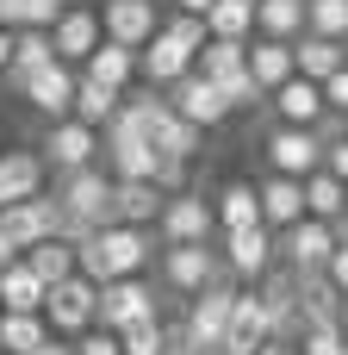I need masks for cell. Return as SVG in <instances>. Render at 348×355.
I'll use <instances>...</instances> for the list:
<instances>
[{"label": "cell", "instance_id": "cell-20", "mask_svg": "<svg viewBox=\"0 0 348 355\" xmlns=\"http://www.w3.org/2000/svg\"><path fill=\"white\" fill-rule=\"evenodd\" d=\"M262 225L268 231H293L299 218H311V206H305V181H293V175H268L262 168Z\"/></svg>", "mask_w": 348, "mask_h": 355}, {"label": "cell", "instance_id": "cell-45", "mask_svg": "<svg viewBox=\"0 0 348 355\" xmlns=\"http://www.w3.org/2000/svg\"><path fill=\"white\" fill-rule=\"evenodd\" d=\"M12 37H19V31L0 25V81H6V69H12Z\"/></svg>", "mask_w": 348, "mask_h": 355}, {"label": "cell", "instance_id": "cell-25", "mask_svg": "<svg viewBox=\"0 0 348 355\" xmlns=\"http://www.w3.org/2000/svg\"><path fill=\"white\" fill-rule=\"evenodd\" d=\"M249 75H255V87H262V94L286 87V81L299 75L293 44H286V37H249Z\"/></svg>", "mask_w": 348, "mask_h": 355}, {"label": "cell", "instance_id": "cell-21", "mask_svg": "<svg viewBox=\"0 0 348 355\" xmlns=\"http://www.w3.org/2000/svg\"><path fill=\"white\" fill-rule=\"evenodd\" d=\"M44 187H50V162L37 150H0V212L44 193Z\"/></svg>", "mask_w": 348, "mask_h": 355}, {"label": "cell", "instance_id": "cell-40", "mask_svg": "<svg viewBox=\"0 0 348 355\" xmlns=\"http://www.w3.org/2000/svg\"><path fill=\"white\" fill-rule=\"evenodd\" d=\"M293 349H299V355H342L348 337H342V331H318V324H305V331L293 337Z\"/></svg>", "mask_w": 348, "mask_h": 355}, {"label": "cell", "instance_id": "cell-26", "mask_svg": "<svg viewBox=\"0 0 348 355\" xmlns=\"http://www.w3.org/2000/svg\"><path fill=\"white\" fill-rule=\"evenodd\" d=\"M162 206H168V193L156 181H118L112 187V225H149L156 231Z\"/></svg>", "mask_w": 348, "mask_h": 355}, {"label": "cell", "instance_id": "cell-9", "mask_svg": "<svg viewBox=\"0 0 348 355\" xmlns=\"http://www.w3.org/2000/svg\"><path fill=\"white\" fill-rule=\"evenodd\" d=\"M37 156L50 162V175H75V168H93L106 162V137L87 125V119H56L37 144Z\"/></svg>", "mask_w": 348, "mask_h": 355}, {"label": "cell", "instance_id": "cell-12", "mask_svg": "<svg viewBox=\"0 0 348 355\" xmlns=\"http://www.w3.org/2000/svg\"><path fill=\"white\" fill-rule=\"evenodd\" d=\"M218 250H224L230 281H243V287H255L262 275H274V268H280V231H268V225L224 231V237H218Z\"/></svg>", "mask_w": 348, "mask_h": 355}, {"label": "cell", "instance_id": "cell-49", "mask_svg": "<svg viewBox=\"0 0 348 355\" xmlns=\"http://www.w3.org/2000/svg\"><path fill=\"white\" fill-rule=\"evenodd\" d=\"M174 12H199V19H205V12H212V0H174Z\"/></svg>", "mask_w": 348, "mask_h": 355}, {"label": "cell", "instance_id": "cell-36", "mask_svg": "<svg viewBox=\"0 0 348 355\" xmlns=\"http://www.w3.org/2000/svg\"><path fill=\"white\" fill-rule=\"evenodd\" d=\"M205 31L212 37H230V44H249L255 37V0H212Z\"/></svg>", "mask_w": 348, "mask_h": 355}, {"label": "cell", "instance_id": "cell-1", "mask_svg": "<svg viewBox=\"0 0 348 355\" xmlns=\"http://www.w3.org/2000/svg\"><path fill=\"white\" fill-rule=\"evenodd\" d=\"M75 250H81V275H87L93 287H106V281H125V275H149L162 237H156L149 225H100V231H87Z\"/></svg>", "mask_w": 348, "mask_h": 355}, {"label": "cell", "instance_id": "cell-29", "mask_svg": "<svg viewBox=\"0 0 348 355\" xmlns=\"http://www.w3.org/2000/svg\"><path fill=\"white\" fill-rule=\"evenodd\" d=\"M25 268H31L44 287H56V281L81 275V250H75V237H44V243L25 250Z\"/></svg>", "mask_w": 348, "mask_h": 355}, {"label": "cell", "instance_id": "cell-5", "mask_svg": "<svg viewBox=\"0 0 348 355\" xmlns=\"http://www.w3.org/2000/svg\"><path fill=\"white\" fill-rule=\"evenodd\" d=\"M149 275H156V287H162L174 306H187L193 293H205V287L224 281L230 268H224V250H218V243H162Z\"/></svg>", "mask_w": 348, "mask_h": 355}, {"label": "cell", "instance_id": "cell-32", "mask_svg": "<svg viewBox=\"0 0 348 355\" xmlns=\"http://www.w3.org/2000/svg\"><path fill=\"white\" fill-rule=\"evenodd\" d=\"M50 337L56 331H50L44 312H0V349L6 355H37Z\"/></svg>", "mask_w": 348, "mask_h": 355}, {"label": "cell", "instance_id": "cell-35", "mask_svg": "<svg viewBox=\"0 0 348 355\" xmlns=\"http://www.w3.org/2000/svg\"><path fill=\"white\" fill-rule=\"evenodd\" d=\"M118 106H125V94H118V87H106V81H87V75H81V87H75V119H87L93 131H106V125L118 119Z\"/></svg>", "mask_w": 348, "mask_h": 355}, {"label": "cell", "instance_id": "cell-4", "mask_svg": "<svg viewBox=\"0 0 348 355\" xmlns=\"http://www.w3.org/2000/svg\"><path fill=\"white\" fill-rule=\"evenodd\" d=\"M112 187H118V175L106 168V162H93V168H75V175H56V206H62V218H68V231L62 237H87V231H100V225H112Z\"/></svg>", "mask_w": 348, "mask_h": 355}, {"label": "cell", "instance_id": "cell-2", "mask_svg": "<svg viewBox=\"0 0 348 355\" xmlns=\"http://www.w3.org/2000/svg\"><path fill=\"white\" fill-rule=\"evenodd\" d=\"M212 44V31H205V19L199 12H168L162 19V31L137 50V81L143 87H174L181 75H193L199 69V50Z\"/></svg>", "mask_w": 348, "mask_h": 355}, {"label": "cell", "instance_id": "cell-39", "mask_svg": "<svg viewBox=\"0 0 348 355\" xmlns=\"http://www.w3.org/2000/svg\"><path fill=\"white\" fill-rule=\"evenodd\" d=\"M311 31L348 44V0H311Z\"/></svg>", "mask_w": 348, "mask_h": 355}, {"label": "cell", "instance_id": "cell-14", "mask_svg": "<svg viewBox=\"0 0 348 355\" xmlns=\"http://www.w3.org/2000/svg\"><path fill=\"white\" fill-rule=\"evenodd\" d=\"M75 87H81V69H75V62H50L44 75H31V81L19 87V100H25L44 125H56V119H75Z\"/></svg>", "mask_w": 348, "mask_h": 355}, {"label": "cell", "instance_id": "cell-8", "mask_svg": "<svg viewBox=\"0 0 348 355\" xmlns=\"http://www.w3.org/2000/svg\"><path fill=\"white\" fill-rule=\"evenodd\" d=\"M199 75H212V81L230 94V106H237V112H255V106H268V94H262V87H255V75H249V44L212 37V44L199 50Z\"/></svg>", "mask_w": 348, "mask_h": 355}, {"label": "cell", "instance_id": "cell-28", "mask_svg": "<svg viewBox=\"0 0 348 355\" xmlns=\"http://www.w3.org/2000/svg\"><path fill=\"white\" fill-rule=\"evenodd\" d=\"M81 75H87V81H106V87H118V94H131V87H137V50L106 37V44L81 62Z\"/></svg>", "mask_w": 348, "mask_h": 355}, {"label": "cell", "instance_id": "cell-51", "mask_svg": "<svg viewBox=\"0 0 348 355\" xmlns=\"http://www.w3.org/2000/svg\"><path fill=\"white\" fill-rule=\"evenodd\" d=\"M0 355H6V349H0Z\"/></svg>", "mask_w": 348, "mask_h": 355}, {"label": "cell", "instance_id": "cell-52", "mask_svg": "<svg viewBox=\"0 0 348 355\" xmlns=\"http://www.w3.org/2000/svg\"><path fill=\"white\" fill-rule=\"evenodd\" d=\"M342 355H348V349H342Z\"/></svg>", "mask_w": 348, "mask_h": 355}, {"label": "cell", "instance_id": "cell-46", "mask_svg": "<svg viewBox=\"0 0 348 355\" xmlns=\"http://www.w3.org/2000/svg\"><path fill=\"white\" fill-rule=\"evenodd\" d=\"M12 262H19V243H12V237H6V231H0V275H6V268H12Z\"/></svg>", "mask_w": 348, "mask_h": 355}, {"label": "cell", "instance_id": "cell-10", "mask_svg": "<svg viewBox=\"0 0 348 355\" xmlns=\"http://www.w3.org/2000/svg\"><path fill=\"white\" fill-rule=\"evenodd\" d=\"M156 237L162 243H218V206H212V193H199V187L168 193V206L156 218Z\"/></svg>", "mask_w": 348, "mask_h": 355}, {"label": "cell", "instance_id": "cell-18", "mask_svg": "<svg viewBox=\"0 0 348 355\" xmlns=\"http://www.w3.org/2000/svg\"><path fill=\"white\" fill-rule=\"evenodd\" d=\"M268 112H274L280 125H305V131H318V125L330 119L324 81H305V75H293L286 87H274V94H268Z\"/></svg>", "mask_w": 348, "mask_h": 355}, {"label": "cell", "instance_id": "cell-17", "mask_svg": "<svg viewBox=\"0 0 348 355\" xmlns=\"http://www.w3.org/2000/svg\"><path fill=\"white\" fill-rule=\"evenodd\" d=\"M50 44H56V56L62 62H87L100 44H106V19H100V6H68L56 25H50Z\"/></svg>", "mask_w": 348, "mask_h": 355}, {"label": "cell", "instance_id": "cell-7", "mask_svg": "<svg viewBox=\"0 0 348 355\" xmlns=\"http://www.w3.org/2000/svg\"><path fill=\"white\" fill-rule=\"evenodd\" d=\"M149 318H168V293L149 275H125V281L100 287V324L106 331H131V324H149Z\"/></svg>", "mask_w": 348, "mask_h": 355}, {"label": "cell", "instance_id": "cell-31", "mask_svg": "<svg viewBox=\"0 0 348 355\" xmlns=\"http://www.w3.org/2000/svg\"><path fill=\"white\" fill-rule=\"evenodd\" d=\"M293 56H299V75H305V81H330L336 69H348V44L318 37V31H305V37L293 44Z\"/></svg>", "mask_w": 348, "mask_h": 355}, {"label": "cell", "instance_id": "cell-50", "mask_svg": "<svg viewBox=\"0 0 348 355\" xmlns=\"http://www.w3.org/2000/svg\"><path fill=\"white\" fill-rule=\"evenodd\" d=\"M342 337H348V300H342Z\"/></svg>", "mask_w": 348, "mask_h": 355}, {"label": "cell", "instance_id": "cell-23", "mask_svg": "<svg viewBox=\"0 0 348 355\" xmlns=\"http://www.w3.org/2000/svg\"><path fill=\"white\" fill-rule=\"evenodd\" d=\"M212 206H218V237H224V231H249V225H262V187L243 181V175L218 181Z\"/></svg>", "mask_w": 348, "mask_h": 355}, {"label": "cell", "instance_id": "cell-33", "mask_svg": "<svg viewBox=\"0 0 348 355\" xmlns=\"http://www.w3.org/2000/svg\"><path fill=\"white\" fill-rule=\"evenodd\" d=\"M44 293H50V287L25 268V256L0 275V312H44Z\"/></svg>", "mask_w": 348, "mask_h": 355}, {"label": "cell", "instance_id": "cell-37", "mask_svg": "<svg viewBox=\"0 0 348 355\" xmlns=\"http://www.w3.org/2000/svg\"><path fill=\"white\" fill-rule=\"evenodd\" d=\"M68 12V0H0V25L6 31H50Z\"/></svg>", "mask_w": 348, "mask_h": 355}, {"label": "cell", "instance_id": "cell-13", "mask_svg": "<svg viewBox=\"0 0 348 355\" xmlns=\"http://www.w3.org/2000/svg\"><path fill=\"white\" fill-rule=\"evenodd\" d=\"M0 231L19 243V256L31 250V243H44V237H62L68 231V218H62V206H56V193L44 187V193H31V200H19V206H6L0 212Z\"/></svg>", "mask_w": 348, "mask_h": 355}, {"label": "cell", "instance_id": "cell-47", "mask_svg": "<svg viewBox=\"0 0 348 355\" xmlns=\"http://www.w3.org/2000/svg\"><path fill=\"white\" fill-rule=\"evenodd\" d=\"M37 355H75V343H68V337H50V343H44Z\"/></svg>", "mask_w": 348, "mask_h": 355}, {"label": "cell", "instance_id": "cell-27", "mask_svg": "<svg viewBox=\"0 0 348 355\" xmlns=\"http://www.w3.org/2000/svg\"><path fill=\"white\" fill-rule=\"evenodd\" d=\"M305 31H311V0H255V37L299 44Z\"/></svg>", "mask_w": 348, "mask_h": 355}, {"label": "cell", "instance_id": "cell-3", "mask_svg": "<svg viewBox=\"0 0 348 355\" xmlns=\"http://www.w3.org/2000/svg\"><path fill=\"white\" fill-rule=\"evenodd\" d=\"M237 293H243V281H212L205 293H193L181 312H174V355H205L218 349L224 337H230V312H237Z\"/></svg>", "mask_w": 348, "mask_h": 355}, {"label": "cell", "instance_id": "cell-42", "mask_svg": "<svg viewBox=\"0 0 348 355\" xmlns=\"http://www.w3.org/2000/svg\"><path fill=\"white\" fill-rule=\"evenodd\" d=\"M324 100H330V112H336V119H348V69H336V75L324 81Z\"/></svg>", "mask_w": 348, "mask_h": 355}, {"label": "cell", "instance_id": "cell-48", "mask_svg": "<svg viewBox=\"0 0 348 355\" xmlns=\"http://www.w3.org/2000/svg\"><path fill=\"white\" fill-rule=\"evenodd\" d=\"M255 355H299V349H293L286 337H274V343H262V349H255Z\"/></svg>", "mask_w": 348, "mask_h": 355}, {"label": "cell", "instance_id": "cell-44", "mask_svg": "<svg viewBox=\"0 0 348 355\" xmlns=\"http://www.w3.org/2000/svg\"><path fill=\"white\" fill-rule=\"evenodd\" d=\"M330 281H336V293L348 300V243H336V256H330V268H324Z\"/></svg>", "mask_w": 348, "mask_h": 355}, {"label": "cell", "instance_id": "cell-6", "mask_svg": "<svg viewBox=\"0 0 348 355\" xmlns=\"http://www.w3.org/2000/svg\"><path fill=\"white\" fill-rule=\"evenodd\" d=\"M324 131H305V125H280V119H268V131H262V168L268 175H293V181H305V175H318L324 168Z\"/></svg>", "mask_w": 348, "mask_h": 355}, {"label": "cell", "instance_id": "cell-41", "mask_svg": "<svg viewBox=\"0 0 348 355\" xmlns=\"http://www.w3.org/2000/svg\"><path fill=\"white\" fill-rule=\"evenodd\" d=\"M75 355H125V343H118V331L93 324L87 337H75Z\"/></svg>", "mask_w": 348, "mask_h": 355}, {"label": "cell", "instance_id": "cell-43", "mask_svg": "<svg viewBox=\"0 0 348 355\" xmlns=\"http://www.w3.org/2000/svg\"><path fill=\"white\" fill-rule=\"evenodd\" d=\"M324 168H330L336 181H348V131H342V137H330V150H324Z\"/></svg>", "mask_w": 348, "mask_h": 355}, {"label": "cell", "instance_id": "cell-22", "mask_svg": "<svg viewBox=\"0 0 348 355\" xmlns=\"http://www.w3.org/2000/svg\"><path fill=\"white\" fill-rule=\"evenodd\" d=\"M262 343H274V324H268L262 293L243 287V293H237V312H230V337H224V349H230V355H255Z\"/></svg>", "mask_w": 348, "mask_h": 355}, {"label": "cell", "instance_id": "cell-15", "mask_svg": "<svg viewBox=\"0 0 348 355\" xmlns=\"http://www.w3.org/2000/svg\"><path fill=\"white\" fill-rule=\"evenodd\" d=\"M168 100H174V112H187L199 131H218V125H230V119H237L230 94H224L212 75H199V69H193V75H181V81L168 87Z\"/></svg>", "mask_w": 348, "mask_h": 355}, {"label": "cell", "instance_id": "cell-16", "mask_svg": "<svg viewBox=\"0 0 348 355\" xmlns=\"http://www.w3.org/2000/svg\"><path fill=\"white\" fill-rule=\"evenodd\" d=\"M330 256H336V225L299 218L293 231H280V268H293V275H324Z\"/></svg>", "mask_w": 348, "mask_h": 355}, {"label": "cell", "instance_id": "cell-38", "mask_svg": "<svg viewBox=\"0 0 348 355\" xmlns=\"http://www.w3.org/2000/svg\"><path fill=\"white\" fill-rule=\"evenodd\" d=\"M125 355H174V318H149V324H131L118 331Z\"/></svg>", "mask_w": 348, "mask_h": 355}, {"label": "cell", "instance_id": "cell-19", "mask_svg": "<svg viewBox=\"0 0 348 355\" xmlns=\"http://www.w3.org/2000/svg\"><path fill=\"white\" fill-rule=\"evenodd\" d=\"M100 19H106V37H112V44L143 50V44L162 31V19H168V12H162L156 0H106V6H100Z\"/></svg>", "mask_w": 348, "mask_h": 355}, {"label": "cell", "instance_id": "cell-30", "mask_svg": "<svg viewBox=\"0 0 348 355\" xmlns=\"http://www.w3.org/2000/svg\"><path fill=\"white\" fill-rule=\"evenodd\" d=\"M50 62H62V56H56V44H50V31H19V37H12V69H6V87L19 94V87H25L31 75H44Z\"/></svg>", "mask_w": 348, "mask_h": 355}, {"label": "cell", "instance_id": "cell-34", "mask_svg": "<svg viewBox=\"0 0 348 355\" xmlns=\"http://www.w3.org/2000/svg\"><path fill=\"white\" fill-rule=\"evenodd\" d=\"M305 206H311V218H324V225L348 218V181H336L330 168L305 175Z\"/></svg>", "mask_w": 348, "mask_h": 355}, {"label": "cell", "instance_id": "cell-24", "mask_svg": "<svg viewBox=\"0 0 348 355\" xmlns=\"http://www.w3.org/2000/svg\"><path fill=\"white\" fill-rule=\"evenodd\" d=\"M293 287H299V324L342 331V293L330 275H293Z\"/></svg>", "mask_w": 348, "mask_h": 355}, {"label": "cell", "instance_id": "cell-11", "mask_svg": "<svg viewBox=\"0 0 348 355\" xmlns=\"http://www.w3.org/2000/svg\"><path fill=\"white\" fill-rule=\"evenodd\" d=\"M44 318H50V331L56 337H87L93 324H100V287L87 281V275H68V281H56L50 293H44Z\"/></svg>", "mask_w": 348, "mask_h": 355}]
</instances>
